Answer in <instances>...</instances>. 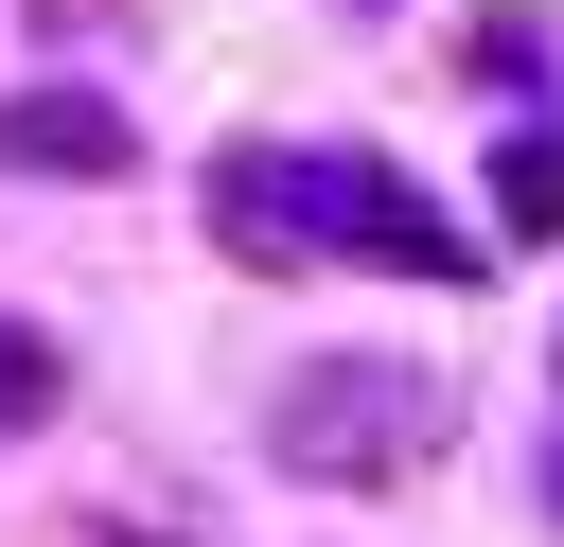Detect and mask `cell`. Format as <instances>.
I'll list each match as a JSON object with an SVG mask.
<instances>
[{
    "label": "cell",
    "mask_w": 564,
    "mask_h": 547,
    "mask_svg": "<svg viewBox=\"0 0 564 547\" xmlns=\"http://www.w3.org/2000/svg\"><path fill=\"white\" fill-rule=\"evenodd\" d=\"M494 212H511V229H564V141H529V159H511V194H494Z\"/></svg>",
    "instance_id": "3957f363"
},
{
    "label": "cell",
    "mask_w": 564,
    "mask_h": 547,
    "mask_svg": "<svg viewBox=\"0 0 564 547\" xmlns=\"http://www.w3.org/2000/svg\"><path fill=\"white\" fill-rule=\"evenodd\" d=\"M0 159H35V176H123V124H106L88 88H18V106H0Z\"/></svg>",
    "instance_id": "6da1fadb"
},
{
    "label": "cell",
    "mask_w": 564,
    "mask_h": 547,
    "mask_svg": "<svg viewBox=\"0 0 564 547\" xmlns=\"http://www.w3.org/2000/svg\"><path fill=\"white\" fill-rule=\"evenodd\" d=\"M35 406H70V371H53L35 318H0V423H35Z\"/></svg>",
    "instance_id": "7a4b0ae2"
}]
</instances>
